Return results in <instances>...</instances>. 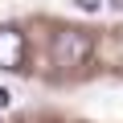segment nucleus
<instances>
[{
  "label": "nucleus",
  "instance_id": "obj_1",
  "mask_svg": "<svg viewBox=\"0 0 123 123\" xmlns=\"http://www.w3.org/2000/svg\"><path fill=\"white\" fill-rule=\"evenodd\" d=\"M90 49H94V41H90V33H82V29H66V33H57L53 37V66H82V62L90 57Z\"/></svg>",
  "mask_w": 123,
  "mask_h": 123
},
{
  "label": "nucleus",
  "instance_id": "obj_2",
  "mask_svg": "<svg viewBox=\"0 0 123 123\" xmlns=\"http://www.w3.org/2000/svg\"><path fill=\"white\" fill-rule=\"evenodd\" d=\"M21 62H25V37L21 29L4 25L0 29V70H21Z\"/></svg>",
  "mask_w": 123,
  "mask_h": 123
},
{
  "label": "nucleus",
  "instance_id": "obj_3",
  "mask_svg": "<svg viewBox=\"0 0 123 123\" xmlns=\"http://www.w3.org/2000/svg\"><path fill=\"white\" fill-rule=\"evenodd\" d=\"M8 103H12V90H4V86H0V111H4Z\"/></svg>",
  "mask_w": 123,
  "mask_h": 123
}]
</instances>
